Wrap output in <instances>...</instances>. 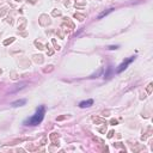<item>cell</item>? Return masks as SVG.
<instances>
[{
    "label": "cell",
    "mask_w": 153,
    "mask_h": 153,
    "mask_svg": "<svg viewBox=\"0 0 153 153\" xmlns=\"http://www.w3.org/2000/svg\"><path fill=\"white\" fill-rule=\"evenodd\" d=\"M44 113H46L44 107H43V105L38 107L37 110H36V113H35L30 118H28V120L24 122V124H26V126H37V124H40V123L42 122L43 117H44Z\"/></svg>",
    "instance_id": "obj_1"
},
{
    "label": "cell",
    "mask_w": 153,
    "mask_h": 153,
    "mask_svg": "<svg viewBox=\"0 0 153 153\" xmlns=\"http://www.w3.org/2000/svg\"><path fill=\"white\" fill-rule=\"evenodd\" d=\"M28 85V83H25V82H23V83H18V84H15L11 89H10V92L11 93H13V92H17L18 90H22V89H24L25 86Z\"/></svg>",
    "instance_id": "obj_2"
},
{
    "label": "cell",
    "mask_w": 153,
    "mask_h": 153,
    "mask_svg": "<svg viewBox=\"0 0 153 153\" xmlns=\"http://www.w3.org/2000/svg\"><path fill=\"white\" fill-rule=\"evenodd\" d=\"M134 61V56L133 57H130V59H128L127 61H124V62H122L120 66H118V68H117V73H121L122 71H124L126 68H127V66L129 65V63H132Z\"/></svg>",
    "instance_id": "obj_3"
},
{
    "label": "cell",
    "mask_w": 153,
    "mask_h": 153,
    "mask_svg": "<svg viewBox=\"0 0 153 153\" xmlns=\"http://www.w3.org/2000/svg\"><path fill=\"white\" fill-rule=\"evenodd\" d=\"M92 104H93V101H92V99H89V101L82 102V103L79 104V107H80V108H88V107H91Z\"/></svg>",
    "instance_id": "obj_4"
},
{
    "label": "cell",
    "mask_w": 153,
    "mask_h": 153,
    "mask_svg": "<svg viewBox=\"0 0 153 153\" xmlns=\"http://www.w3.org/2000/svg\"><path fill=\"white\" fill-rule=\"evenodd\" d=\"M26 103V101L25 99H21V101H16V102H13L11 105L12 107H22V105H24Z\"/></svg>",
    "instance_id": "obj_5"
},
{
    "label": "cell",
    "mask_w": 153,
    "mask_h": 153,
    "mask_svg": "<svg viewBox=\"0 0 153 153\" xmlns=\"http://www.w3.org/2000/svg\"><path fill=\"white\" fill-rule=\"evenodd\" d=\"M111 11H113V9H110V10H108V11H104V12H102V13H101V15L98 16V18H99V19H101V18H103L104 16H107L108 13H110Z\"/></svg>",
    "instance_id": "obj_6"
}]
</instances>
